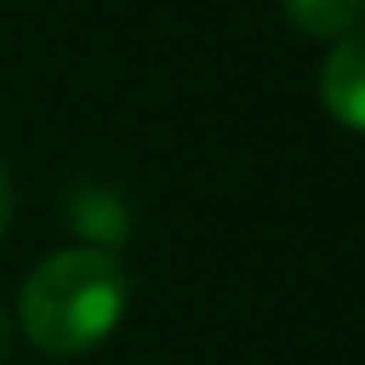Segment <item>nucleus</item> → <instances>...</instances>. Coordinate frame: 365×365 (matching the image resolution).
<instances>
[{
    "label": "nucleus",
    "mask_w": 365,
    "mask_h": 365,
    "mask_svg": "<svg viewBox=\"0 0 365 365\" xmlns=\"http://www.w3.org/2000/svg\"><path fill=\"white\" fill-rule=\"evenodd\" d=\"M130 310V273L116 250L70 245L46 255L19 292V329L42 356L74 361L98 351Z\"/></svg>",
    "instance_id": "f257e3e1"
},
{
    "label": "nucleus",
    "mask_w": 365,
    "mask_h": 365,
    "mask_svg": "<svg viewBox=\"0 0 365 365\" xmlns=\"http://www.w3.org/2000/svg\"><path fill=\"white\" fill-rule=\"evenodd\" d=\"M319 102L342 130L365 134V24L347 28L319 65Z\"/></svg>",
    "instance_id": "f03ea898"
},
{
    "label": "nucleus",
    "mask_w": 365,
    "mask_h": 365,
    "mask_svg": "<svg viewBox=\"0 0 365 365\" xmlns=\"http://www.w3.org/2000/svg\"><path fill=\"white\" fill-rule=\"evenodd\" d=\"M65 217H70V227L83 241L102 245V250H116L130 236V213H125L120 195L107 185H79L65 199Z\"/></svg>",
    "instance_id": "7ed1b4c3"
},
{
    "label": "nucleus",
    "mask_w": 365,
    "mask_h": 365,
    "mask_svg": "<svg viewBox=\"0 0 365 365\" xmlns=\"http://www.w3.org/2000/svg\"><path fill=\"white\" fill-rule=\"evenodd\" d=\"M282 14L305 37H342L365 19V0H282Z\"/></svg>",
    "instance_id": "20e7f679"
},
{
    "label": "nucleus",
    "mask_w": 365,
    "mask_h": 365,
    "mask_svg": "<svg viewBox=\"0 0 365 365\" xmlns=\"http://www.w3.org/2000/svg\"><path fill=\"white\" fill-rule=\"evenodd\" d=\"M9 217H14V180H9L5 162H0V241L9 232Z\"/></svg>",
    "instance_id": "39448f33"
},
{
    "label": "nucleus",
    "mask_w": 365,
    "mask_h": 365,
    "mask_svg": "<svg viewBox=\"0 0 365 365\" xmlns=\"http://www.w3.org/2000/svg\"><path fill=\"white\" fill-rule=\"evenodd\" d=\"M9 342H14V324H9L5 305H0V365H5V356H9Z\"/></svg>",
    "instance_id": "423d86ee"
}]
</instances>
